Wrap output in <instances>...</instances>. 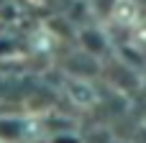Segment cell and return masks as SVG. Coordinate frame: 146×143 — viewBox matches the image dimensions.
Instances as JSON below:
<instances>
[{"instance_id": "cell-1", "label": "cell", "mask_w": 146, "mask_h": 143, "mask_svg": "<svg viewBox=\"0 0 146 143\" xmlns=\"http://www.w3.org/2000/svg\"><path fill=\"white\" fill-rule=\"evenodd\" d=\"M82 41H85V46H87L90 51H95V54H98V51L103 49V38H100V36H98L95 31H87V33L82 36Z\"/></svg>"}, {"instance_id": "cell-2", "label": "cell", "mask_w": 146, "mask_h": 143, "mask_svg": "<svg viewBox=\"0 0 146 143\" xmlns=\"http://www.w3.org/2000/svg\"><path fill=\"white\" fill-rule=\"evenodd\" d=\"M54 143H80V141H77V138H69V141H67V138H56Z\"/></svg>"}]
</instances>
